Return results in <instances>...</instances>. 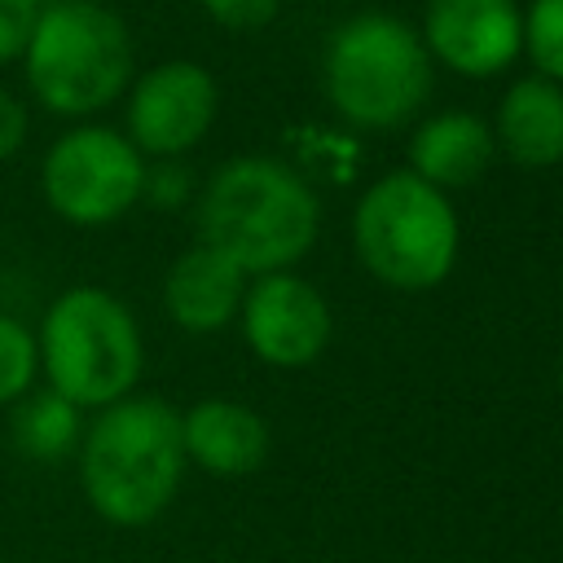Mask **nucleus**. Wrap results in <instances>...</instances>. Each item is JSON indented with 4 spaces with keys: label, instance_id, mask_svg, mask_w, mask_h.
<instances>
[{
    "label": "nucleus",
    "instance_id": "nucleus-14",
    "mask_svg": "<svg viewBox=\"0 0 563 563\" xmlns=\"http://www.w3.org/2000/svg\"><path fill=\"white\" fill-rule=\"evenodd\" d=\"M413 176H422L435 189H457L484 176L493 163V132L471 110H449L427 119L409 141Z\"/></svg>",
    "mask_w": 563,
    "mask_h": 563
},
{
    "label": "nucleus",
    "instance_id": "nucleus-6",
    "mask_svg": "<svg viewBox=\"0 0 563 563\" xmlns=\"http://www.w3.org/2000/svg\"><path fill=\"white\" fill-rule=\"evenodd\" d=\"M352 238L361 264L396 290H427L457 260L453 202L413 172H391L361 194Z\"/></svg>",
    "mask_w": 563,
    "mask_h": 563
},
{
    "label": "nucleus",
    "instance_id": "nucleus-21",
    "mask_svg": "<svg viewBox=\"0 0 563 563\" xmlns=\"http://www.w3.org/2000/svg\"><path fill=\"white\" fill-rule=\"evenodd\" d=\"M559 383H563V361H559Z\"/></svg>",
    "mask_w": 563,
    "mask_h": 563
},
{
    "label": "nucleus",
    "instance_id": "nucleus-19",
    "mask_svg": "<svg viewBox=\"0 0 563 563\" xmlns=\"http://www.w3.org/2000/svg\"><path fill=\"white\" fill-rule=\"evenodd\" d=\"M282 0H202V9L211 13V22L229 26V31H260L277 18Z\"/></svg>",
    "mask_w": 563,
    "mask_h": 563
},
{
    "label": "nucleus",
    "instance_id": "nucleus-5",
    "mask_svg": "<svg viewBox=\"0 0 563 563\" xmlns=\"http://www.w3.org/2000/svg\"><path fill=\"white\" fill-rule=\"evenodd\" d=\"M22 66L44 110L79 119L110 106L128 88L132 40L106 4L57 0L40 13Z\"/></svg>",
    "mask_w": 563,
    "mask_h": 563
},
{
    "label": "nucleus",
    "instance_id": "nucleus-11",
    "mask_svg": "<svg viewBox=\"0 0 563 563\" xmlns=\"http://www.w3.org/2000/svg\"><path fill=\"white\" fill-rule=\"evenodd\" d=\"M242 282L246 273L233 260L198 242L167 268V282H163L167 317L189 334H211L229 325L233 312L242 308Z\"/></svg>",
    "mask_w": 563,
    "mask_h": 563
},
{
    "label": "nucleus",
    "instance_id": "nucleus-13",
    "mask_svg": "<svg viewBox=\"0 0 563 563\" xmlns=\"http://www.w3.org/2000/svg\"><path fill=\"white\" fill-rule=\"evenodd\" d=\"M497 141L519 167L563 163V84L545 75L510 84L497 106Z\"/></svg>",
    "mask_w": 563,
    "mask_h": 563
},
{
    "label": "nucleus",
    "instance_id": "nucleus-3",
    "mask_svg": "<svg viewBox=\"0 0 563 563\" xmlns=\"http://www.w3.org/2000/svg\"><path fill=\"white\" fill-rule=\"evenodd\" d=\"M35 347L48 391L66 396L75 409H106L132 396L145 361L132 312L101 286H70L57 295L40 321Z\"/></svg>",
    "mask_w": 563,
    "mask_h": 563
},
{
    "label": "nucleus",
    "instance_id": "nucleus-18",
    "mask_svg": "<svg viewBox=\"0 0 563 563\" xmlns=\"http://www.w3.org/2000/svg\"><path fill=\"white\" fill-rule=\"evenodd\" d=\"M44 4L40 0H0V66L18 62L35 35Z\"/></svg>",
    "mask_w": 563,
    "mask_h": 563
},
{
    "label": "nucleus",
    "instance_id": "nucleus-2",
    "mask_svg": "<svg viewBox=\"0 0 563 563\" xmlns=\"http://www.w3.org/2000/svg\"><path fill=\"white\" fill-rule=\"evenodd\" d=\"M198 229L202 246L242 273H286L317 238V198L286 163L246 154L224 163L202 189Z\"/></svg>",
    "mask_w": 563,
    "mask_h": 563
},
{
    "label": "nucleus",
    "instance_id": "nucleus-10",
    "mask_svg": "<svg viewBox=\"0 0 563 563\" xmlns=\"http://www.w3.org/2000/svg\"><path fill=\"white\" fill-rule=\"evenodd\" d=\"M422 44L457 75H497L523 53V13L515 0H431Z\"/></svg>",
    "mask_w": 563,
    "mask_h": 563
},
{
    "label": "nucleus",
    "instance_id": "nucleus-1",
    "mask_svg": "<svg viewBox=\"0 0 563 563\" xmlns=\"http://www.w3.org/2000/svg\"><path fill=\"white\" fill-rule=\"evenodd\" d=\"M185 475L180 413L158 396L106 405L79 440V479L88 506L119 528L154 523Z\"/></svg>",
    "mask_w": 563,
    "mask_h": 563
},
{
    "label": "nucleus",
    "instance_id": "nucleus-7",
    "mask_svg": "<svg viewBox=\"0 0 563 563\" xmlns=\"http://www.w3.org/2000/svg\"><path fill=\"white\" fill-rule=\"evenodd\" d=\"M40 189L66 224L97 229L119 220L145 194V158L123 132L84 123L48 145Z\"/></svg>",
    "mask_w": 563,
    "mask_h": 563
},
{
    "label": "nucleus",
    "instance_id": "nucleus-9",
    "mask_svg": "<svg viewBox=\"0 0 563 563\" xmlns=\"http://www.w3.org/2000/svg\"><path fill=\"white\" fill-rule=\"evenodd\" d=\"M242 334L251 352L277 369L317 361L330 339V308L317 286L295 273H264L242 295Z\"/></svg>",
    "mask_w": 563,
    "mask_h": 563
},
{
    "label": "nucleus",
    "instance_id": "nucleus-15",
    "mask_svg": "<svg viewBox=\"0 0 563 563\" xmlns=\"http://www.w3.org/2000/svg\"><path fill=\"white\" fill-rule=\"evenodd\" d=\"M79 440H84V418L57 391L26 396L13 409V444L26 457H44V462L48 457H66L70 449H79Z\"/></svg>",
    "mask_w": 563,
    "mask_h": 563
},
{
    "label": "nucleus",
    "instance_id": "nucleus-12",
    "mask_svg": "<svg viewBox=\"0 0 563 563\" xmlns=\"http://www.w3.org/2000/svg\"><path fill=\"white\" fill-rule=\"evenodd\" d=\"M180 444L211 475H251L268 457V427L255 409L211 396L180 418Z\"/></svg>",
    "mask_w": 563,
    "mask_h": 563
},
{
    "label": "nucleus",
    "instance_id": "nucleus-17",
    "mask_svg": "<svg viewBox=\"0 0 563 563\" xmlns=\"http://www.w3.org/2000/svg\"><path fill=\"white\" fill-rule=\"evenodd\" d=\"M523 44L537 70L563 84V0H532L523 18Z\"/></svg>",
    "mask_w": 563,
    "mask_h": 563
},
{
    "label": "nucleus",
    "instance_id": "nucleus-16",
    "mask_svg": "<svg viewBox=\"0 0 563 563\" xmlns=\"http://www.w3.org/2000/svg\"><path fill=\"white\" fill-rule=\"evenodd\" d=\"M40 369V347L35 334L0 312V405H13L31 391V378Z\"/></svg>",
    "mask_w": 563,
    "mask_h": 563
},
{
    "label": "nucleus",
    "instance_id": "nucleus-20",
    "mask_svg": "<svg viewBox=\"0 0 563 563\" xmlns=\"http://www.w3.org/2000/svg\"><path fill=\"white\" fill-rule=\"evenodd\" d=\"M22 141H26V110L9 88H0V163L13 158Z\"/></svg>",
    "mask_w": 563,
    "mask_h": 563
},
{
    "label": "nucleus",
    "instance_id": "nucleus-4",
    "mask_svg": "<svg viewBox=\"0 0 563 563\" xmlns=\"http://www.w3.org/2000/svg\"><path fill=\"white\" fill-rule=\"evenodd\" d=\"M325 92L356 128H400L431 92V53L400 18L361 13L343 22L325 48Z\"/></svg>",
    "mask_w": 563,
    "mask_h": 563
},
{
    "label": "nucleus",
    "instance_id": "nucleus-22",
    "mask_svg": "<svg viewBox=\"0 0 563 563\" xmlns=\"http://www.w3.org/2000/svg\"><path fill=\"white\" fill-rule=\"evenodd\" d=\"M84 4H97V0H84Z\"/></svg>",
    "mask_w": 563,
    "mask_h": 563
},
{
    "label": "nucleus",
    "instance_id": "nucleus-8",
    "mask_svg": "<svg viewBox=\"0 0 563 563\" xmlns=\"http://www.w3.org/2000/svg\"><path fill=\"white\" fill-rule=\"evenodd\" d=\"M216 79L198 62H163L128 92V141L145 154L176 158L194 150L216 123Z\"/></svg>",
    "mask_w": 563,
    "mask_h": 563
}]
</instances>
